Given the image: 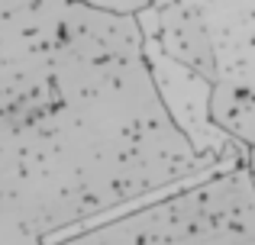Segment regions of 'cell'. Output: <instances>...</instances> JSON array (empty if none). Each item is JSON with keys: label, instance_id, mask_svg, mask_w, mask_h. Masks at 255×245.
I'll return each instance as SVG.
<instances>
[{"label": "cell", "instance_id": "3", "mask_svg": "<svg viewBox=\"0 0 255 245\" xmlns=\"http://www.w3.org/2000/svg\"><path fill=\"white\" fill-rule=\"evenodd\" d=\"M142 16L145 39L158 45L162 55L178 62L181 68L200 75L204 81L220 78V52L207 29L204 16L184 3V0H155Z\"/></svg>", "mask_w": 255, "mask_h": 245}, {"label": "cell", "instance_id": "2", "mask_svg": "<svg viewBox=\"0 0 255 245\" xmlns=\"http://www.w3.org/2000/svg\"><path fill=\"white\" fill-rule=\"evenodd\" d=\"M55 245H255V174L246 162L129 216Z\"/></svg>", "mask_w": 255, "mask_h": 245}, {"label": "cell", "instance_id": "1", "mask_svg": "<svg viewBox=\"0 0 255 245\" xmlns=\"http://www.w3.org/2000/svg\"><path fill=\"white\" fill-rule=\"evenodd\" d=\"M213 164L171 113L136 16L0 0V245H49Z\"/></svg>", "mask_w": 255, "mask_h": 245}]
</instances>
